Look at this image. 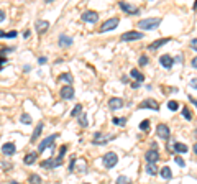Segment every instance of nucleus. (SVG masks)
Masks as SVG:
<instances>
[{
	"label": "nucleus",
	"mask_w": 197,
	"mask_h": 184,
	"mask_svg": "<svg viewBox=\"0 0 197 184\" xmlns=\"http://www.w3.org/2000/svg\"><path fill=\"white\" fill-rule=\"evenodd\" d=\"M161 23V18H146L141 20L138 23V28H143V30H156Z\"/></svg>",
	"instance_id": "nucleus-1"
},
{
	"label": "nucleus",
	"mask_w": 197,
	"mask_h": 184,
	"mask_svg": "<svg viewBox=\"0 0 197 184\" xmlns=\"http://www.w3.org/2000/svg\"><path fill=\"white\" fill-rule=\"evenodd\" d=\"M58 137H59V133H53V135H49V137H46L45 140L39 143V146H38V153L45 151L46 148H54V140H56Z\"/></svg>",
	"instance_id": "nucleus-2"
},
{
	"label": "nucleus",
	"mask_w": 197,
	"mask_h": 184,
	"mask_svg": "<svg viewBox=\"0 0 197 184\" xmlns=\"http://www.w3.org/2000/svg\"><path fill=\"white\" fill-rule=\"evenodd\" d=\"M102 163H104V166L105 168H114L117 163H118V156H117V153H114V151H108V153L104 154V158H102Z\"/></svg>",
	"instance_id": "nucleus-3"
},
{
	"label": "nucleus",
	"mask_w": 197,
	"mask_h": 184,
	"mask_svg": "<svg viewBox=\"0 0 197 184\" xmlns=\"http://www.w3.org/2000/svg\"><path fill=\"white\" fill-rule=\"evenodd\" d=\"M63 158L61 156H56V158H49V159H46V161H43L41 163V166L43 168H46V169H51V168H58V166H61L63 165Z\"/></svg>",
	"instance_id": "nucleus-4"
},
{
	"label": "nucleus",
	"mask_w": 197,
	"mask_h": 184,
	"mask_svg": "<svg viewBox=\"0 0 197 184\" xmlns=\"http://www.w3.org/2000/svg\"><path fill=\"white\" fill-rule=\"evenodd\" d=\"M118 26V18H108L107 22H104V25L100 26V33H105V31H110V30H115Z\"/></svg>",
	"instance_id": "nucleus-5"
},
{
	"label": "nucleus",
	"mask_w": 197,
	"mask_h": 184,
	"mask_svg": "<svg viewBox=\"0 0 197 184\" xmlns=\"http://www.w3.org/2000/svg\"><path fill=\"white\" fill-rule=\"evenodd\" d=\"M118 7L123 12H127L128 15H140V9L136 5H131V3H125V2H118Z\"/></svg>",
	"instance_id": "nucleus-6"
},
{
	"label": "nucleus",
	"mask_w": 197,
	"mask_h": 184,
	"mask_svg": "<svg viewBox=\"0 0 197 184\" xmlns=\"http://www.w3.org/2000/svg\"><path fill=\"white\" fill-rule=\"evenodd\" d=\"M143 38V33H140V31H127V33L122 35V41H138V40Z\"/></svg>",
	"instance_id": "nucleus-7"
},
{
	"label": "nucleus",
	"mask_w": 197,
	"mask_h": 184,
	"mask_svg": "<svg viewBox=\"0 0 197 184\" xmlns=\"http://www.w3.org/2000/svg\"><path fill=\"white\" fill-rule=\"evenodd\" d=\"M59 95H61L63 100H71L74 97V87L72 85H64V87H61V91H59Z\"/></svg>",
	"instance_id": "nucleus-8"
},
{
	"label": "nucleus",
	"mask_w": 197,
	"mask_h": 184,
	"mask_svg": "<svg viewBox=\"0 0 197 184\" xmlns=\"http://www.w3.org/2000/svg\"><path fill=\"white\" fill-rule=\"evenodd\" d=\"M82 20H84V22H87V23H95L99 20V13H97V12H94V10H86L82 13Z\"/></svg>",
	"instance_id": "nucleus-9"
},
{
	"label": "nucleus",
	"mask_w": 197,
	"mask_h": 184,
	"mask_svg": "<svg viewBox=\"0 0 197 184\" xmlns=\"http://www.w3.org/2000/svg\"><path fill=\"white\" fill-rule=\"evenodd\" d=\"M156 133H158L159 138H163V140H168L169 138V127L164 125V123H159L158 127H156Z\"/></svg>",
	"instance_id": "nucleus-10"
},
{
	"label": "nucleus",
	"mask_w": 197,
	"mask_h": 184,
	"mask_svg": "<svg viewBox=\"0 0 197 184\" xmlns=\"http://www.w3.org/2000/svg\"><path fill=\"white\" fill-rule=\"evenodd\" d=\"M144 159L148 161V165H155L156 161L159 159V153H158V150H148L146 151V154H144Z\"/></svg>",
	"instance_id": "nucleus-11"
},
{
	"label": "nucleus",
	"mask_w": 197,
	"mask_h": 184,
	"mask_svg": "<svg viewBox=\"0 0 197 184\" xmlns=\"http://www.w3.org/2000/svg\"><path fill=\"white\" fill-rule=\"evenodd\" d=\"M140 109H153L155 112H158V110H159V104L155 99H146V100H143L141 104H140Z\"/></svg>",
	"instance_id": "nucleus-12"
},
{
	"label": "nucleus",
	"mask_w": 197,
	"mask_h": 184,
	"mask_svg": "<svg viewBox=\"0 0 197 184\" xmlns=\"http://www.w3.org/2000/svg\"><path fill=\"white\" fill-rule=\"evenodd\" d=\"M35 28H36V33L38 35H43L45 31H48V28H49V22H46V20H38V22L35 23Z\"/></svg>",
	"instance_id": "nucleus-13"
},
{
	"label": "nucleus",
	"mask_w": 197,
	"mask_h": 184,
	"mask_svg": "<svg viewBox=\"0 0 197 184\" xmlns=\"http://www.w3.org/2000/svg\"><path fill=\"white\" fill-rule=\"evenodd\" d=\"M112 135H107V137H104V133H95L94 135V140H92V143H94V145H104V143H107L108 140H112Z\"/></svg>",
	"instance_id": "nucleus-14"
},
{
	"label": "nucleus",
	"mask_w": 197,
	"mask_h": 184,
	"mask_svg": "<svg viewBox=\"0 0 197 184\" xmlns=\"http://www.w3.org/2000/svg\"><path fill=\"white\" fill-rule=\"evenodd\" d=\"M15 151H17V146H15V143H5V145L2 146V153L7 154V156H12V154H15Z\"/></svg>",
	"instance_id": "nucleus-15"
},
{
	"label": "nucleus",
	"mask_w": 197,
	"mask_h": 184,
	"mask_svg": "<svg viewBox=\"0 0 197 184\" xmlns=\"http://www.w3.org/2000/svg\"><path fill=\"white\" fill-rule=\"evenodd\" d=\"M58 44L61 48H67V46H72V38L67 35H59L58 38Z\"/></svg>",
	"instance_id": "nucleus-16"
},
{
	"label": "nucleus",
	"mask_w": 197,
	"mask_h": 184,
	"mask_svg": "<svg viewBox=\"0 0 197 184\" xmlns=\"http://www.w3.org/2000/svg\"><path fill=\"white\" fill-rule=\"evenodd\" d=\"M159 63H161V66H163L164 69H171V68H172V63H174V59H172L169 54H163L161 58H159Z\"/></svg>",
	"instance_id": "nucleus-17"
},
{
	"label": "nucleus",
	"mask_w": 197,
	"mask_h": 184,
	"mask_svg": "<svg viewBox=\"0 0 197 184\" xmlns=\"http://www.w3.org/2000/svg\"><path fill=\"white\" fill-rule=\"evenodd\" d=\"M108 107L112 110H118V109L123 107V100L120 99V97H112V99L108 100Z\"/></svg>",
	"instance_id": "nucleus-18"
},
{
	"label": "nucleus",
	"mask_w": 197,
	"mask_h": 184,
	"mask_svg": "<svg viewBox=\"0 0 197 184\" xmlns=\"http://www.w3.org/2000/svg\"><path fill=\"white\" fill-rule=\"evenodd\" d=\"M171 41V38H159V40H156L155 43H151L150 46H148V50H158L159 46H163V44H166V43H169Z\"/></svg>",
	"instance_id": "nucleus-19"
},
{
	"label": "nucleus",
	"mask_w": 197,
	"mask_h": 184,
	"mask_svg": "<svg viewBox=\"0 0 197 184\" xmlns=\"http://www.w3.org/2000/svg\"><path fill=\"white\" fill-rule=\"evenodd\" d=\"M58 81H63V82H66L67 85H71V82L74 79H72V74L71 72H64V74H59L58 76Z\"/></svg>",
	"instance_id": "nucleus-20"
},
{
	"label": "nucleus",
	"mask_w": 197,
	"mask_h": 184,
	"mask_svg": "<svg viewBox=\"0 0 197 184\" xmlns=\"http://www.w3.org/2000/svg\"><path fill=\"white\" fill-rule=\"evenodd\" d=\"M41 132H43V122H39V123L36 125V128H35L33 135H31V141H36V140H38L39 135H41Z\"/></svg>",
	"instance_id": "nucleus-21"
},
{
	"label": "nucleus",
	"mask_w": 197,
	"mask_h": 184,
	"mask_svg": "<svg viewBox=\"0 0 197 184\" xmlns=\"http://www.w3.org/2000/svg\"><path fill=\"white\" fill-rule=\"evenodd\" d=\"M36 158H38V153H28L25 158H23V163L28 166V165H33V163L36 161Z\"/></svg>",
	"instance_id": "nucleus-22"
},
{
	"label": "nucleus",
	"mask_w": 197,
	"mask_h": 184,
	"mask_svg": "<svg viewBox=\"0 0 197 184\" xmlns=\"http://www.w3.org/2000/svg\"><path fill=\"white\" fill-rule=\"evenodd\" d=\"M159 174H161L163 179H171L172 178V173H171V169L168 166H163L161 169H159Z\"/></svg>",
	"instance_id": "nucleus-23"
},
{
	"label": "nucleus",
	"mask_w": 197,
	"mask_h": 184,
	"mask_svg": "<svg viewBox=\"0 0 197 184\" xmlns=\"http://www.w3.org/2000/svg\"><path fill=\"white\" fill-rule=\"evenodd\" d=\"M130 74H131V77H135V79H138V82H140V84H141L143 81H144V76H143L141 72L138 71V69H131V72H130Z\"/></svg>",
	"instance_id": "nucleus-24"
},
{
	"label": "nucleus",
	"mask_w": 197,
	"mask_h": 184,
	"mask_svg": "<svg viewBox=\"0 0 197 184\" xmlns=\"http://www.w3.org/2000/svg\"><path fill=\"white\" fill-rule=\"evenodd\" d=\"M81 113H82V105L81 104H77L74 109L71 110V117H79Z\"/></svg>",
	"instance_id": "nucleus-25"
},
{
	"label": "nucleus",
	"mask_w": 197,
	"mask_h": 184,
	"mask_svg": "<svg viewBox=\"0 0 197 184\" xmlns=\"http://www.w3.org/2000/svg\"><path fill=\"white\" fill-rule=\"evenodd\" d=\"M174 150L179 151V153H186L189 148H187L186 145H184V143H178V141H176V143H174Z\"/></svg>",
	"instance_id": "nucleus-26"
},
{
	"label": "nucleus",
	"mask_w": 197,
	"mask_h": 184,
	"mask_svg": "<svg viewBox=\"0 0 197 184\" xmlns=\"http://www.w3.org/2000/svg\"><path fill=\"white\" fill-rule=\"evenodd\" d=\"M28 181H30V184H43L41 178H39L38 174H31L30 178H28Z\"/></svg>",
	"instance_id": "nucleus-27"
},
{
	"label": "nucleus",
	"mask_w": 197,
	"mask_h": 184,
	"mask_svg": "<svg viewBox=\"0 0 197 184\" xmlns=\"http://www.w3.org/2000/svg\"><path fill=\"white\" fill-rule=\"evenodd\" d=\"M146 173L150 176H156V174H158V168H156V165H148L146 166Z\"/></svg>",
	"instance_id": "nucleus-28"
},
{
	"label": "nucleus",
	"mask_w": 197,
	"mask_h": 184,
	"mask_svg": "<svg viewBox=\"0 0 197 184\" xmlns=\"http://www.w3.org/2000/svg\"><path fill=\"white\" fill-rule=\"evenodd\" d=\"M20 122H22V123H25V125H30L33 120H31V117L28 115V113H23V115L20 117Z\"/></svg>",
	"instance_id": "nucleus-29"
},
{
	"label": "nucleus",
	"mask_w": 197,
	"mask_h": 184,
	"mask_svg": "<svg viewBox=\"0 0 197 184\" xmlns=\"http://www.w3.org/2000/svg\"><path fill=\"white\" fill-rule=\"evenodd\" d=\"M112 122H114L115 125H118V127H125V123H127V120H125V118H120V117L112 118Z\"/></svg>",
	"instance_id": "nucleus-30"
},
{
	"label": "nucleus",
	"mask_w": 197,
	"mask_h": 184,
	"mask_svg": "<svg viewBox=\"0 0 197 184\" xmlns=\"http://www.w3.org/2000/svg\"><path fill=\"white\" fill-rule=\"evenodd\" d=\"M117 184H131V181H130V178H127V176H118Z\"/></svg>",
	"instance_id": "nucleus-31"
},
{
	"label": "nucleus",
	"mask_w": 197,
	"mask_h": 184,
	"mask_svg": "<svg viewBox=\"0 0 197 184\" xmlns=\"http://www.w3.org/2000/svg\"><path fill=\"white\" fill-rule=\"evenodd\" d=\"M168 107H169V110H172V112H174V110H178V107H181V105H179L176 100H169V102H168Z\"/></svg>",
	"instance_id": "nucleus-32"
},
{
	"label": "nucleus",
	"mask_w": 197,
	"mask_h": 184,
	"mask_svg": "<svg viewBox=\"0 0 197 184\" xmlns=\"http://www.w3.org/2000/svg\"><path fill=\"white\" fill-rule=\"evenodd\" d=\"M182 115H184V118H187V120H192V112L186 107L182 109Z\"/></svg>",
	"instance_id": "nucleus-33"
},
{
	"label": "nucleus",
	"mask_w": 197,
	"mask_h": 184,
	"mask_svg": "<svg viewBox=\"0 0 197 184\" xmlns=\"http://www.w3.org/2000/svg\"><path fill=\"white\" fill-rule=\"evenodd\" d=\"M79 125H81V127H87V125H89V122H87V115H81V118H79Z\"/></svg>",
	"instance_id": "nucleus-34"
},
{
	"label": "nucleus",
	"mask_w": 197,
	"mask_h": 184,
	"mask_svg": "<svg viewBox=\"0 0 197 184\" xmlns=\"http://www.w3.org/2000/svg\"><path fill=\"white\" fill-rule=\"evenodd\" d=\"M174 161H176V165H179L181 168H184V166H186V163H184V159L181 158V156H176V158H174Z\"/></svg>",
	"instance_id": "nucleus-35"
},
{
	"label": "nucleus",
	"mask_w": 197,
	"mask_h": 184,
	"mask_svg": "<svg viewBox=\"0 0 197 184\" xmlns=\"http://www.w3.org/2000/svg\"><path fill=\"white\" fill-rule=\"evenodd\" d=\"M148 127H150V120H143L140 123V130H148Z\"/></svg>",
	"instance_id": "nucleus-36"
},
{
	"label": "nucleus",
	"mask_w": 197,
	"mask_h": 184,
	"mask_svg": "<svg viewBox=\"0 0 197 184\" xmlns=\"http://www.w3.org/2000/svg\"><path fill=\"white\" fill-rule=\"evenodd\" d=\"M191 48L194 51H197V38H194V40H191Z\"/></svg>",
	"instance_id": "nucleus-37"
},
{
	"label": "nucleus",
	"mask_w": 197,
	"mask_h": 184,
	"mask_svg": "<svg viewBox=\"0 0 197 184\" xmlns=\"http://www.w3.org/2000/svg\"><path fill=\"white\" fill-rule=\"evenodd\" d=\"M74 166H76V158H72L71 163H69V171H71V173L74 171Z\"/></svg>",
	"instance_id": "nucleus-38"
},
{
	"label": "nucleus",
	"mask_w": 197,
	"mask_h": 184,
	"mask_svg": "<svg viewBox=\"0 0 197 184\" xmlns=\"http://www.w3.org/2000/svg\"><path fill=\"white\" fill-rule=\"evenodd\" d=\"M191 87H192V89H197V77L191 79Z\"/></svg>",
	"instance_id": "nucleus-39"
},
{
	"label": "nucleus",
	"mask_w": 197,
	"mask_h": 184,
	"mask_svg": "<svg viewBox=\"0 0 197 184\" xmlns=\"http://www.w3.org/2000/svg\"><path fill=\"white\" fill-rule=\"evenodd\" d=\"M146 63H148V58H146V56H141V58H140V64H141V66H144Z\"/></svg>",
	"instance_id": "nucleus-40"
},
{
	"label": "nucleus",
	"mask_w": 197,
	"mask_h": 184,
	"mask_svg": "<svg viewBox=\"0 0 197 184\" xmlns=\"http://www.w3.org/2000/svg\"><path fill=\"white\" fill-rule=\"evenodd\" d=\"M7 18V15H5V12H3L2 9H0V23H2L3 22V20H5Z\"/></svg>",
	"instance_id": "nucleus-41"
},
{
	"label": "nucleus",
	"mask_w": 197,
	"mask_h": 184,
	"mask_svg": "<svg viewBox=\"0 0 197 184\" xmlns=\"http://www.w3.org/2000/svg\"><path fill=\"white\" fill-rule=\"evenodd\" d=\"M5 64H7V58H2V56H0V69L5 66Z\"/></svg>",
	"instance_id": "nucleus-42"
},
{
	"label": "nucleus",
	"mask_w": 197,
	"mask_h": 184,
	"mask_svg": "<svg viewBox=\"0 0 197 184\" xmlns=\"http://www.w3.org/2000/svg\"><path fill=\"white\" fill-rule=\"evenodd\" d=\"M64 154H66V146H61V150H59V154H58V156H64Z\"/></svg>",
	"instance_id": "nucleus-43"
},
{
	"label": "nucleus",
	"mask_w": 197,
	"mask_h": 184,
	"mask_svg": "<svg viewBox=\"0 0 197 184\" xmlns=\"http://www.w3.org/2000/svg\"><path fill=\"white\" fill-rule=\"evenodd\" d=\"M15 36H17V31H8L7 33V38H15Z\"/></svg>",
	"instance_id": "nucleus-44"
},
{
	"label": "nucleus",
	"mask_w": 197,
	"mask_h": 184,
	"mask_svg": "<svg viewBox=\"0 0 197 184\" xmlns=\"http://www.w3.org/2000/svg\"><path fill=\"white\" fill-rule=\"evenodd\" d=\"M46 61H48V59L45 58V56H41V58H38V63H39V64H45Z\"/></svg>",
	"instance_id": "nucleus-45"
},
{
	"label": "nucleus",
	"mask_w": 197,
	"mask_h": 184,
	"mask_svg": "<svg viewBox=\"0 0 197 184\" xmlns=\"http://www.w3.org/2000/svg\"><path fill=\"white\" fill-rule=\"evenodd\" d=\"M192 68H195V69H197V56H195L194 59H192Z\"/></svg>",
	"instance_id": "nucleus-46"
},
{
	"label": "nucleus",
	"mask_w": 197,
	"mask_h": 184,
	"mask_svg": "<svg viewBox=\"0 0 197 184\" xmlns=\"http://www.w3.org/2000/svg\"><path fill=\"white\" fill-rule=\"evenodd\" d=\"M189 100H191V102H192V104H194V105H195V107H197V99H194V97H189Z\"/></svg>",
	"instance_id": "nucleus-47"
},
{
	"label": "nucleus",
	"mask_w": 197,
	"mask_h": 184,
	"mask_svg": "<svg viewBox=\"0 0 197 184\" xmlns=\"http://www.w3.org/2000/svg\"><path fill=\"white\" fill-rule=\"evenodd\" d=\"M0 38H7V33H5V31L0 30Z\"/></svg>",
	"instance_id": "nucleus-48"
},
{
	"label": "nucleus",
	"mask_w": 197,
	"mask_h": 184,
	"mask_svg": "<svg viewBox=\"0 0 197 184\" xmlns=\"http://www.w3.org/2000/svg\"><path fill=\"white\" fill-rule=\"evenodd\" d=\"M30 33H31V31H30V30H26L25 33H23V36H25V38H28V36H30Z\"/></svg>",
	"instance_id": "nucleus-49"
},
{
	"label": "nucleus",
	"mask_w": 197,
	"mask_h": 184,
	"mask_svg": "<svg viewBox=\"0 0 197 184\" xmlns=\"http://www.w3.org/2000/svg\"><path fill=\"white\" fill-rule=\"evenodd\" d=\"M131 87H133V89H136V87H140V82H133V84H131Z\"/></svg>",
	"instance_id": "nucleus-50"
},
{
	"label": "nucleus",
	"mask_w": 197,
	"mask_h": 184,
	"mask_svg": "<svg viewBox=\"0 0 197 184\" xmlns=\"http://www.w3.org/2000/svg\"><path fill=\"white\" fill-rule=\"evenodd\" d=\"M192 150H194V153L197 154V143H195V145H194V148H192Z\"/></svg>",
	"instance_id": "nucleus-51"
},
{
	"label": "nucleus",
	"mask_w": 197,
	"mask_h": 184,
	"mask_svg": "<svg viewBox=\"0 0 197 184\" xmlns=\"http://www.w3.org/2000/svg\"><path fill=\"white\" fill-rule=\"evenodd\" d=\"M12 184H20V182H17V181H12Z\"/></svg>",
	"instance_id": "nucleus-52"
},
{
	"label": "nucleus",
	"mask_w": 197,
	"mask_h": 184,
	"mask_svg": "<svg viewBox=\"0 0 197 184\" xmlns=\"http://www.w3.org/2000/svg\"><path fill=\"white\" fill-rule=\"evenodd\" d=\"M84 184H89V182H84Z\"/></svg>",
	"instance_id": "nucleus-53"
}]
</instances>
